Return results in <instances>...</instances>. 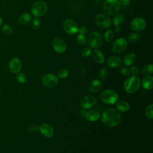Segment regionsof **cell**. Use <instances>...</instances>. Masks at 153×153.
I'll return each mask as SVG.
<instances>
[{
    "label": "cell",
    "mask_w": 153,
    "mask_h": 153,
    "mask_svg": "<svg viewBox=\"0 0 153 153\" xmlns=\"http://www.w3.org/2000/svg\"><path fill=\"white\" fill-rule=\"evenodd\" d=\"M130 70V73L133 76H136L139 74V68L136 66H133Z\"/></svg>",
    "instance_id": "cell-37"
},
{
    "label": "cell",
    "mask_w": 153,
    "mask_h": 153,
    "mask_svg": "<svg viewBox=\"0 0 153 153\" xmlns=\"http://www.w3.org/2000/svg\"><path fill=\"white\" fill-rule=\"evenodd\" d=\"M97 102V99L93 95H88L84 96L81 101L80 105L84 109H90L94 106Z\"/></svg>",
    "instance_id": "cell-13"
},
{
    "label": "cell",
    "mask_w": 153,
    "mask_h": 153,
    "mask_svg": "<svg viewBox=\"0 0 153 153\" xmlns=\"http://www.w3.org/2000/svg\"><path fill=\"white\" fill-rule=\"evenodd\" d=\"M2 32L6 35H10L13 33V30L10 25L8 24H4L2 27Z\"/></svg>",
    "instance_id": "cell-28"
},
{
    "label": "cell",
    "mask_w": 153,
    "mask_h": 153,
    "mask_svg": "<svg viewBox=\"0 0 153 153\" xmlns=\"http://www.w3.org/2000/svg\"><path fill=\"white\" fill-rule=\"evenodd\" d=\"M58 81V77L53 74H47L41 79L42 84L48 88L54 87L57 85Z\"/></svg>",
    "instance_id": "cell-8"
},
{
    "label": "cell",
    "mask_w": 153,
    "mask_h": 153,
    "mask_svg": "<svg viewBox=\"0 0 153 153\" xmlns=\"http://www.w3.org/2000/svg\"><path fill=\"white\" fill-rule=\"evenodd\" d=\"M118 99V94L113 90L108 89L103 91L100 94V100L107 105H113Z\"/></svg>",
    "instance_id": "cell-4"
},
{
    "label": "cell",
    "mask_w": 153,
    "mask_h": 153,
    "mask_svg": "<svg viewBox=\"0 0 153 153\" xmlns=\"http://www.w3.org/2000/svg\"><path fill=\"white\" fill-rule=\"evenodd\" d=\"M38 129V126H36V124H32L28 127V130L31 132H35Z\"/></svg>",
    "instance_id": "cell-39"
},
{
    "label": "cell",
    "mask_w": 153,
    "mask_h": 153,
    "mask_svg": "<svg viewBox=\"0 0 153 153\" xmlns=\"http://www.w3.org/2000/svg\"><path fill=\"white\" fill-rule=\"evenodd\" d=\"M69 75V71L66 69H61L58 72V77L61 79H65Z\"/></svg>",
    "instance_id": "cell-33"
},
{
    "label": "cell",
    "mask_w": 153,
    "mask_h": 153,
    "mask_svg": "<svg viewBox=\"0 0 153 153\" xmlns=\"http://www.w3.org/2000/svg\"><path fill=\"white\" fill-rule=\"evenodd\" d=\"M87 41L90 48L96 49L102 45L103 39L100 33L98 32L94 31L90 33Z\"/></svg>",
    "instance_id": "cell-6"
},
{
    "label": "cell",
    "mask_w": 153,
    "mask_h": 153,
    "mask_svg": "<svg viewBox=\"0 0 153 153\" xmlns=\"http://www.w3.org/2000/svg\"><path fill=\"white\" fill-rule=\"evenodd\" d=\"M91 56L93 60L97 63H103L105 62V57L103 53L99 50H94L91 52Z\"/></svg>",
    "instance_id": "cell-20"
},
{
    "label": "cell",
    "mask_w": 153,
    "mask_h": 153,
    "mask_svg": "<svg viewBox=\"0 0 153 153\" xmlns=\"http://www.w3.org/2000/svg\"><path fill=\"white\" fill-rule=\"evenodd\" d=\"M142 84L145 89L151 90L153 87V77L149 75L145 76L142 81Z\"/></svg>",
    "instance_id": "cell-21"
},
{
    "label": "cell",
    "mask_w": 153,
    "mask_h": 153,
    "mask_svg": "<svg viewBox=\"0 0 153 153\" xmlns=\"http://www.w3.org/2000/svg\"><path fill=\"white\" fill-rule=\"evenodd\" d=\"M40 26H41V21L38 18L36 17V18H34V19H32V20H31V26L33 29H37L40 27Z\"/></svg>",
    "instance_id": "cell-32"
},
{
    "label": "cell",
    "mask_w": 153,
    "mask_h": 153,
    "mask_svg": "<svg viewBox=\"0 0 153 153\" xmlns=\"http://www.w3.org/2000/svg\"><path fill=\"white\" fill-rule=\"evenodd\" d=\"M140 39V35L137 32H132L127 36V40L130 42H135Z\"/></svg>",
    "instance_id": "cell-26"
},
{
    "label": "cell",
    "mask_w": 153,
    "mask_h": 153,
    "mask_svg": "<svg viewBox=\"0 0 153 153\" xmlns=\"http://www.w3.org/2000/svg\"><path fill=\"white\" fill-rule=\"evenodd\" d=\"M38 129L40 133L45 137L50 138L54 135V129L53 128L48 124L44 123L41 124L38 127Z\"/></svg>",
    "instance_id": "cell-14"
},
{
    "label": "cell",
    "mask_w": 153,
    "mask_h": 153,
    "mask_svg": "<svg viewBox=\"0 0 153 153\" xmlns=\"http://www.w3.org/2000/svg\"><path fill=\"white\" fill-rule=\"evenodd\" d=\"M78 32H79V33H81V34H85L88 32V28L85 26H82L81 27H79L78 28Z\"/></svg>",
    "instance_id": "cell-38"
},
{
    "label": "cell",
    "mask_w": 153,
    "mask_h": 153,
    "mask_svg": "<svg viewBox=\"0 0 153 153\" xmlns=\"http://www.w3.org/2000/svg\"><path fill=\"white\" fill-rule=\"evenodd\" d=\"M145 115L149 119L152 120L153 118V105L150 104L145 109Z\"/></svg>",
    "instance_id": "cell-30"
},
{
    "label": "cell",
    "mask_w": 153,
    "mask_h": 153,
    "mask_svg": "<svg viewBox=\"0 0 153 153\" xmlns=\"http://www.w3.org/2000/svg\"><path fill=\"white\" fill-rule=\"evenodd\" d=\"M48 10L47 4L42 1H38L33 4L31 7V13L36 17H41L45 14Z\"/></svg>",
    "instance_id": "cell-5"
},
{
    "label": "cell",
    "mask_w": 153,
    "mask_h": 153,
    "mask_svg": "<svg viewBox=\"0 0 153 153\" xmlns=\"http://www.w3.org/2000/svg\"><path fill=\"white\" fill-rule=\"evenodd\" d=\"M120 2V5H124V6H127L129 5L130 3V0H118Z\"/></svg>",
    "instance_id": "cell-40"
},
{
    "label": "cell",
    "mask_w": 153,
    "mask_h": 153,
    "mask_svg": "<svg viewBox=\"0 0 153 153\" xmlns=\"http://www.w3.org/2000/svg\"><path fill=\"white\" fill-rule=\"evenodd\" d=\"M31 15L28 13H25L20 15V16L18 17L17 21L20 25H26L30 21H31Z\"/></svg>",
    "instance_id": "cell-23"
},
{
    "label": "cell",
    "mask_w": 153,
    "mask_h": 153,
    "mask_svg": "<svg viewBox=\"0 0 153 153\" xmlns=\"http://www.w3.org/2000/svg\"><path fill=\"white\" fill-rule=\"evenodd\" d=\"M114 32L111 29H108L107 30L105 33H104V35H103V38L105 39V40L107 42H109L111 41L112 40V39L114 38Z\"/></svg>",
    "instance_id": "cell-29"
},
{
    "label": "cell",
    "mask_w": 153,
    "mask_h": 153,
    "mask_svg": "<svg viewBox=\"0 0 153 153\" xmlns=\"http://www.w3.org/2000/svg\"><path fill=\"white\" fill-rule=\"evenodd\" d=\"M124 21V16L121 13H117L112 19V23L115 26V30L116 32L120 31V25Z\"/></svg>",
    "instance_id": "cell-16"
},
{
    "label": "cell",
    "mask_w": 153,
    "mask_h": 153,
    "mask_svg": "<svg viewBox=\"0 0 153 153\" xmlns=\"http://www.w3.org/2000/svg\"><path fill=\"white\" fill-rule=\"evenodd\" d=\"M140 86V80L137 76H131L127 78L124 82V87L126 91L128 93L136 92Z\"/></svg>",
    "instance_id": "cell-3"
},
{
    "label": "cell",
    "mask_w": 153,
    "mask_h": 153,
    "mask_svg": "<svg viewBox=\"0 0 153 153\" xmlns=\"http://www.w3.org/2000/svg\"><path fill=\"white\" fill-rule=\"evenodd\" d=\"M102 87V82L99 79H94L91 81L88 85V89L90 92L94 93L97 92Z\"/></svg>",
    "instance_id": "cell-19"
},
{
    "label": "cell",
    "mask_w": 153,
    "mask_h": 153,
    "mask_svg": "<svg viewBox=\"0 0 153 153\" xmlns=\"http://www.w3.org/2000/svg\"><path fill=\"white\" fill-rule=\"evenodd\" d=\"M136 60V55L134 53H130L126 54L123 59V63L126 66L133 65Z\"/></svg>",
    "instance_id": "cell-22"
},
{
    "label": "cell",
    "mask_w": 153,
    "mask_h": 153,
    "mask_svg": "<svg viewBox=\"0 0 153 153\" xmlns=\"http://www.w3.org/2000/svg\"><path fill=\"white\" fill-rule=\"evenodd\" d=\"M76 42L79 45H84L87 43V38L84 34L78 33L76 36Z\"/></svg>",
    "instance_id": "cell-27"
},
{
    "label": "cell",
    "mask_w": 153,
    "mask_h": 153,
    "mask_svg": "<svg viewBox=\"0 0 153 153\" xmlns=\"http://www.w3.org/2000/svg\"><path fill=\"white\" fill-rule=\"evenodd\" d=\"M85 118L89 121H95L100 118V113L97 110L90 109L85 112Z\"/></svg>",
    "instance_id": "cell-18"
},
{
    "label": "cell",
    "mask_w": 153,
    "mask_h": 153,
    "mask_svg": "<svg viewBox=\"0 0 153 153\" xmlns=\"http://www.w3.org/2000/svg\"><path fill=\"white\" fill-rule=\"evenodd\" d=\"M22 62L21 60L17 57H13L12 58L8 65L9 69L13 73H18L22 69Z\"/></svg>",
    "instance_id": "cell-15"
},
{
    "label": "cell",
    "mask_w": 153,
    "mask_h": 153,
    "mask_svg": "<svg viewBox=\"0 0 153 153\" xmlns=\"http://www.w3.org/2000/svg\"><path fill=\"white\" fill-rule=\"evenodd\" d=\"M116 108L120 112H126L129 109L130 105L127 102L121 100L117 103Z\"/></svg>",
    "instance_id": "cell-24"
},
{
    "label": "cell",
    "mask_w": 153,
    "mask_h": 153,
    "mask_svg": "<svg viewBox=\"0 0 153 153\" xmlns=\"http://www.w3.org/2000/svg\"><path fill=\"white\" fill-rule=\"evenodd\" d=\"M118 0H105L103 5L104 13L108 16H113L118 13L120 9Z\"/></svg>",
    "instance_id": "cell-2"
},
{
    "label": "cell",
    "mask_w": 153,
    "mask_h": 153,
    "mask_svg": "<svg viewBox=\"0 0 153 153\" xmlns=\"http://www.w3.org/2000/svg\"><path fill=\"white\" fill-rule=\"evenodd\" d=\"M108 75V71L106 68H102L99 71V76L101 79H105Z\"/></svg>",
    "instance_id": "cell-34"
},
{
    "label": "cell",
    "mask_w": 153,
    "mask_h": 153,
    "mask_svg": "<svg viewBox=\"0 0 153 153\" xmlns=\"http://www.w3.org/2000/svg\"><path fill=\"white\" fill-rule=\"evenodd\" d=\"M16 79L17 80V81L19 82V83H21V84H23L26 82V76L25 75V74H24L22 72H18L17 73V75H16Z\"/></svg>",
    "instance_id": "cell-31"
},
{
    "label": "cell",
    "mask_w": 153,
    "mask_h": 153,
    "mask_svg": "<svg viewBox=\"0 0 153 153\" xmlns=\"http://www.w3.org/2000/svg\"><path fill=\"white\" fill-rule=\"evenodd\" d=\"M2 23H3V20L0 17V26H1L2 25Z\"/></svg>",
    "instance_id": "cell-41"
},
{
    "label": "cell",
    "mask_w": 153,
    "mask_h": 153,
    "mask_svg": "<svg viewBox=\"0 0 153 153\" xmlns=\"http://www.w3.org/2000/svg\"><path fill=\"white\" fill-rule=\"evenodd\" d=\"M52 47L54 50L59 54L64 53L66 50V42L60 38H55L52 41Z\"/></svg>",
    "instance_id": "cell-12"
},
{
    "label": "cell",
    "mask_w": 153,
    "mask_h": 153,
    "mask_svg": "<svg viewBox=\"0 0 153 153\" xmlns=\"http://www.w3.org/2000/svg\"><path fill=\"white\" fill-rule=\"evenodd\" d=\"M95 23L102 29H107L111 25V20L109 16L103 14H99L94 17Z\"/></svg>",
    "instance_id": "cell-9"
},
{
    "label": "cell",
    "mask_w": 153,
    "mask_h": 153,
    "mask_svg": "<svg viewBox=\"0 0 153 153\" xmlns=\"http://www.w3.org/2000/svg\"><path fill=\"white\" fill-rule=\"evenodd\" d=\"M152 72H153V65L151 63L146 65L142 69V73L145 75H149Z\"/></svg>",
    "instance_id": "cell-25"
},
{
    "label": "cell",
    "mask_w": 153,
    "mask_h": 153,
    "mask_svg": "<svg viewBox=\"0 0 153 153\" xmlns=\"http://www.w3.org/2000/svg\"><path fill=\"white\" fill-rule=\"evenodd\" d=\"M63 27L66 32L69 35H75L78 31L79 26L78 24L71 19H66L63 21Z\"/></svg>",
    "instance_id": "cell-7"
},
{
    "label": "cell",
    "mask_w": 153,
    "mask_h": 153,
    "mask_svg": "<svg viewBox=\"0 0 153 153\" xmlns=\"http://www.w3.org/2000/svg\"><path fill=\"white\" fill-rule=\"evenodd\" d=\"M146 23L145 20L140 17L133 19L130 23L131 29L135 32H141L146 27Z\"/></svg>",
    "instance_id": "cell-11"
},
{
    "label": "cell",
    "mask_w": 153,
    "mask_h": 153,
    "mask_svg": "<svg viewBox=\"0 0 153 153\" xmlns=\"http://www.w3.org/2000/svg\"><path fill=\"white\" fill-rule=\"evenodd\" d=\"M91 53V48H90L89 47H85L81 52L82 56L84 57H87L88 56H89Z\"/></svg>",
    "instance_id": "cell-35"
},
{
    "label": "cell",
    "mask_w": 153,
    "mask_h": 153,
    "mask_svg": "<svg viewBox=\"0 0 153 153\" xmlns=\"http://www.w3.org/2000/svg\"><path fill=\"white\" fill-rule=\"evenodd\" d=\"M101 120L105 125L109 127H114L121 122V115L115 109H108L102 113Z\"/></svg>",
    "instance_id": "cell-1"
},
{
    "label": "cell",
    "mask_w": 153,
    "mask_h": 153,
    "mask_svg": "<svg viewBox=\"0 0 153 153\" xmlns=\"http://www.w3.org/2000/svg\"><path fill=\"white\" fill-rule=\"evenodd\" d=\"M121 59L117 56L109 57L106 60V65L110 68H117L121 65Z\"/></svg>",
    "instance_id": "cell-17"
},
{
    "label": "cell",
    "mask_w": 153,
    "mask_h": 153,
    "mask_svg": "<svg viewBox=\"0 0 153 153\" xmlns=\"http://www.w3.org/2000/svg\"><path fill=\"white\" fill-rule=\"evenodd\" d=\"M121 74L124 76H128L130 74V70L127 67H122L120 69Z\"/></svg>",
    "instance_id": "cell-36"
},
{
    "label": "cell",
    "mask_w": 153,
    "mask_h": 153,
    "mask_svg": "<svg viewBox=\"0 0 153 153\" xmlns=\"http://www.w3.org/2000/svg\"><path fill=\"white\" fill-rule=\"evenodd\" d=\"M128 46L127 41L124 38H118L115 40L112 44V51L115 53H121L124 51Z\"/></svg>",
    "instance_id": "cell-10"
}]
</instances>
